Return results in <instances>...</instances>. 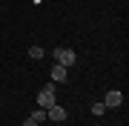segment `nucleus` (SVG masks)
<instances>
[{
  "instance_id": "f257e3e1",
  "label": "nucleus",
  "mask_w": 129,
  "mask_h": 126,
  "mask_svg": "<svg viewBox=\"0 0 129 126\" xmlns=\"http://www.w3.org/2000/svg\"><path fill=\"white\" fill-rule=\"evenodd\" d=\"M52 55H55V63H60V66H66V69H69V66L78 60V55H75L72 49H66V46H57L55 52H52Z\"/></svg>"
},
{
  "instance_id": "f03ea898",
  "label": "nucleus",
  "mask_w": 129,
  "mask_h": 126,
  "mask_svg": "<svg viewBox=\"0 0 129 126\" xmlns=\"http://www.w3.org/2000/svg\"><path fill=\"white\" fill-rule=\"evenodd\" d=\"M37 106H40V109L55 106V83H52V86H43L40 92H37Z\"/></svg>"
},
{
  "instance_id": "7ed1b4c3",
  "label": "nucleus",
  "mask_w": 129,
  "mask_h": 126,
  "mask_svg": "<svg viewBox=\"0 0 129 126\" xmlns=\"http://www.w3.org/2000/svg\"><path fill=\"white\" fill-rule=\"evenodd\" d=\"M46 117H49V120H55V123H63V120H66V109L55 103V106L46 109Z\"/></svg>"
},
{
  "instance_id": "20e7f679",
  "label": "nucleus",
  "mask_w": 129,
  "mask_h": 126,
  "mask_svg": "<svg viewBox=\"0 0 129 126\" xmlns=\"http://www.w3.org/2000/svg\"><path fill=\"white\" fill-rule=\"evenodd\" d=\"M66 75H69V69H66V66H60V63L52 66V83H63Z\"/></svg>"
},
{
  "instance_id": "39448f33",
  "label": "nucleus",
  "mask_w": 129,
  "mask_h": 126,
  "mask_svg": "<svg viewBox=\"0 0 129 126\" xmlns=\"http://www.w3.org/2000/svg\"><path fill=\"white\" fill-rule=\"evenodd\" d=\"M120 103H123V95L120 92H109L106 100H103V106H120Z\"/></svg>"
},
{
  "instance_id": "423d86ee",
  "label": "nucleus",
  "mask_w": 129,
  "mask_h": 126,
  "mask_svg": "<svg viewBox=\"0 0 129 126\" xmlns=\"http://www.w3.org/2000/svg\"><path fill=\"white\" fill-rule=\"evenodd\" d=\"M32 120L35 123H43V120H46V109H35V112H32Z\"/></svg>"
},
{
  "instance_id": "0eeeda50",
  "label": "nucleus",
  "mask_w": 129,
  "mask_h": 126,
  "mask_svg": "<svg viewBox=\"0 0 129 126\" xmlns=\"http://www.w3.org/2000/svg\"><path fill=\"white\" fill-rule=\"evenodd\" d=\"M29 55H32L35 60H40V57H43V46H32V49H29Z\"/></svg>"
},
{
  "instance_id": "6e6552de",
  "label": "nucleus",
  "mask_w": 129,
  "mask_h": 126,
  "mask_svg": "<svg viewBox=\"0 0 129 126\" xmlns=\"http://www.w3.org/2000/svg\"><path fill=\"white\" fill-rule=\"evenodd\" d=\"M103 112H106L103 103H92V115H103Z\"/></svg>"
},
{
  "instance_id": "1a4fd4ad",
  "label": "nucleus",
  "mask_w": 129,
  "mask_h": 126,
  "mask_svg": "<svg viewBox=\"0 0 129 126\" xmlns=\"http://www.w3.org/2000/svg\"><path fill=\"white\" fill-rule=\"evenodd\" d=\"M23 126H40V123H35V120H32V117H29V120H26Z\"/></svg>"
}]
</instances>
